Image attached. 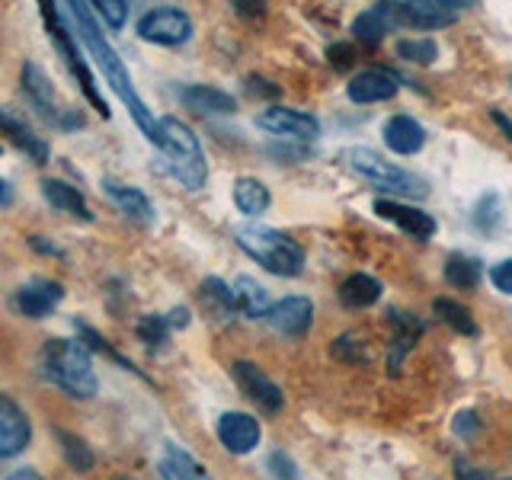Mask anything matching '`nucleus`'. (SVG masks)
<instances>
[{
    "label": "nucleus",
    "mask_w": 512,
    "mask_h": 480,
    "mask_svg": "<svg viewBox=\"0 0 512 480\" xmlns=\"http://www.w3.org/2000/svg\"><path fill=\"white\" fill-rule=\"evenodd\" d=\"M68 7H71V16H74V23H77L80 42L90 48L93 61L100 64L103 77L109 80V87L116 90V96L125 103V109L132 112L135 125L141 128L144 135H148V141H157V119L151 116V109L144 106L141 96L135 93V84H132V77H128L122 58L116 55V48L106 42L103 29H100V23H96V16H93L90 0H68Z\"/></svg>",
    "instance_id": "obj_1"
},
{
    "label": "nucleus",
    "mask_w": 512,
    "mask_h": 480,
    "mask_svg": "<svg viewBox=\"0 0 512 480\" xmlns=\"http://www.w3.org/2000/svg\"><path fill=\"white\" fill-rule=\"evenodd\" d=\"M157 148L164 151L167 157V167L170 173L180 180L186 189H202L208 180V164H205V154H202V144L199 138L192 135V128L183 125L180 119L164 116L157 119Z\"/></svg>",
    "instance_id": "obj_2"
},
{
    "label": "nucleus",
    "mask_w": 512,
    "mask_h": 480,
    "mask_svg": "<svg viewBox=\"0 0 512 480\" xmlns=\"http://www.w3.org/2000/svg\"><path fill=\"white\" fill-rule=\"evenodd\" d=\"M42 368L58 388L74 397H93L96 394V372L90 362V352L84 343L74 340H48L42 346Z\"/></svg>",
    "instance_id": "obj_3"
},
{
    "label": "nucleus",
    "mask_w": 512,
    "mask_h": 480,
    "mask_svg": "<svg viewBox=\"0 0 512 480\" xmlns=\"http://www.w3.org/2000/svg\"><path fill=\"white\" fill-rule=\"evenodd\" d=\"M237 244L247 250L260 266H266L276 276H301L304 269V250L295 237H288L276 228H260V224H247L237 228Z\"/></svg>",
    "instance_id": "obj_4"
},
{
    "label": "nucleus",
    "mask_w": 512,
    "mask_h": 480,
    "mask_svg": "<svg viewBox=\"0 0 512 480\" xmlns=\"http://www.w3.org/2000/svg\"><path fill=\"white\" fill-rule=\"evenodd\" d=\"M36 4H39V13H42V23H45V29H48V39H52V45L58 48L61 61L68 64V71L77 77V84H80V90H84V96L90 100V106L106 119V116H109V106H106V100H103V93L96 90V80H93V74H90V68H87L84 55H80L77 39L71 36V29L64 26L61 13H58V7H55V0H36Z\"/></svg>",
    "instance_id": "obj_5"
},
{
    "label": "nucleus",
    "mask_w": 512,
    "mask_h": 480,
    "mask_svg": "<svg viewBox=\"0 0 512 480\" xmlns=\"http://www.w3.org/2000/svg\"><path fill=\"white\" fill-rule=\"evenodd\" d=\"M343 164L352 173L365 176L368 183H375L378 189L404 192V196H426V183L423 180H416L413 173L394 167L391 160H384L372 148H349V151H343Z\"/></svg>",
    "instance_id": "obj_6"
},
{
    "label": "nucleus",
    "mask_w": 512,
    "mask_h": 480,
    "mask_svg": "<svg viewBox=\"0 0 512 480\" xmlns=\"http://www.w3.org/2000/svg\"><path fill=\"white\" fill-rule=\"evenodd\" d=\"M138 36L154 45H183L192 36V20L176 7H157L138 20Z\"/></svg>",
    "instance_id": "obj_7"
},
{
    "label": "nucleus",
    "mask_w": 512,
    "mask_h": 480,
    "mask_svg": "<svg viewBox=\"0 0 512 480\" xmlns=\"http://www.w3.org/2000/svg\"><path fill=\"white\" fill-rule=\"evenodd\" d=\"M231 375H234V381H237V388L244 391L253 404H260L266 413H279L282 410V404H285V397H282V391H279V384L276 381H269L266 375H263V368H256L253 362H234L231 365Z\"/></svg>",
    "instance_id": "obj_8"
},
{
    "label": "nucleus",
    "mask_w": 512,
    "mask_h": 480,
    "mask_svg": "<svg viewBox=\"0 0 512 480\" xmlns=\"http://www.w3.org/2000/svg\"><path fill=\"white\" fill-rule=\"evenodd\" d=\"M256 125L266 128L272 135H282V138H295V141H311L317 138L320 125L311 112H301V109H282V106H272L266 112L256 116Z\"/></svg>",
    "instance_id": "obj_9"
},
{
    "label": "nucleus",
    "mask_w": 512,
    "mask_h": 480,
    "mask_svg": "<svg viewBox=\"0 0 512 480\" xmlns=\"http://www.w3.org/2000/svg\"><path fill=\"white\" fill-rule=\"evenodd\" d=\"M32 439L29 416L20 410L13 397L0 394V458H16L26 452V445Z\"/></svg>",
    "instance_id": "obj_10"
},
{
    "label": "nucleus",
    "mask_w": 512,
    "mask_h": 480,
    "mask_svg": "<svg viewBox=\"0 0 512 480\" xmlns=\"http://www.w3.org/2000/svg\"><path fill=\"white\" fill-rule=\"evenodd\" d=\"M375 215L397 224L400 231H407L410 237L416 240H429L436 234V218L426 215L423 208H413V205H404V202H394V199H378L375 202Z\"/></svg>",
    "instance_id": "obj_11"
},
{
    "label": "nucleus",
    "mask_w": 512,
    "mask_h": 480,
    "mask_svg": "<svg viewBox=\"0 0 512 480\" xmlns=\"http://www.w3.org/2000/svg\"><path fill=\"white\" fill-rule=\"evenodd\" d=\"M263 320L272 330H279L285 336H301L304 330L311 327V320H314V304L308 298H301V295L282 298V301H276L263 314Z\"/></svg>",
    "instance_id": "obj_12"
},
{
    "label": "nucleus",
    "mask_w": 512,
    "mask_h": 480,
    "mask_svg": "<svg viewBox=\"0 0 512 480\" xmlns=\"http://www.w3.org/2000/svg\"><path fill=\"white\" fill-rule=\"evenodd\" d=\"M397 90H400L397 74L384 71V68H368V71L352 77L349 87H346L349 100L359 103V106H365V103H384V100H391Z\"/></svg>",
    "instance_id": "obj_13"
},
{
    "label": "nucleus",
    "mask_w": 512,
    "mask_h": 480,
    "mask_svg": "<svg viewBox=\"0 0 512 480\" xmlns=\"http://www.w3.org/2000/svg\"><path fill=\"white\" fill-rule=\"evenodd\" d=\"M218 439L231 455H250L260 445V423L250 413H224L218 420Z\"/></svg>",
    "instance_id": "obj_14"
},
{
    "label": "nucleus",
    "mask_w": 512,
    "mask_h": 480,
    "mask_svg": "<svg viewBox=\"0 0 512 480\" xmlns=\"http://www.w3.org/2000/svg\"><path fill=\"white\" fill-rule=\"evenodd\" d=\"M64 298V288L61 282H52V279H36L23 285L20 292H16V308H20L26 317L32 320H42L52 314Z\"/></svg>",
    "instance_id": "obj_15"
},
{
    "label": "nucleus",
    "mask_w": 512,
    "mask_h": 480,
    "mask_svg": "<svg viewBox=\"0 0 512 480\" xmlns=\"http://www.w3.org/2000/svg\"><path fill=\"white\" fill-rule=\"evenodd\" d=\"M0 135L10 138L16 148L26 151L32 160H36V164H45V160H48V144L36 132H32V125L10 106L0 109Z\"/></svg>",
    "instance_id": "obj_16"
},
{
    "label": "nucleus",
    "mask_w": 512,
    "mask_h": 480,
    "mask_svg": "<svg viewBox=\"0 0 512 480\" xmlns=\"http://www.w3.org/2000/svg\"><path fill=\"white\" fill-rule=\"evenodd\" d=\"M384 144L394 151V154H416V151H423V144H426V132H423V125L410 119V116H394L384 122Z\"/></svg>",
    "instance_id": "obj_17"
},
{
    "label": "nucleus",
    "mask_w": 512,
    "mask_h": 480,
    "mask_svg": "<svg viewBox=\"0 0 512 480\" xmlns=\"http://www.w3.org/2000/svg\"><path fill=\"white\" fill-rule=\"evenodd\" d=\"M180 100L192 109L202 112V116H228L237 109V100L231 93H224L218 87H205V84H192L180 93Z\"/></svg>",
    "instance_id": "obj_18"
},
{
    "label": "nucleus",
    "mask_w": 512,
    "mask_h": 480,
    "mask_svg": "<svg viewBox=\"0 0 512 480\" xmlns=\"http://www.w3.org/2000/svg\"><path fill=\"white\" fill-rule=\"evenodd\" d=\"M20 80H23V90L29 96V103L36 106L45 119H55L58 122V109H55V90L48 84L45 71L39 68L36 61H26L23 71H20Z\"/></svg>",
    "instance_id": "obj_19"
},
{
    "label": "nucleus",
    "mask_w": 512,
    "mask_h": 480,
    "mask_svg": "<svg viewBox=\"0 0 512 480\" xmlns=\"http://www.w3.org/2000/svg\"><path fill=\"white\" fill-rule=\"evenodd\" d=\"M103 189H106V196L119 205L122 215H128V218L138 221V224H151L154 221V205L148 202V196H144L141 189L122 186L116 180H103Z\"/></svg>",
    "instance_id": "obj_20"
},
{
    "label": "nucleus",
    "mask_w": 512,
    "mask_h": 480,
    "mask_svg": "<svg viewBox=\"0 0 512 480\" xmlns=\"http://www.w3.org/2000/svg\"><path fill=\"white\" fill-rule=\"evenodd\" d=\"M42 196L48 205H55L61 208V212H68L80 221H93V212H90V205L84 199V192H80L77 186L71 183H61V180H42Z\"/></svg>",
    "instance_id": "obj_21"
},
{
    "label": "nucleus",
    "mask_w": 512,
    "mask_h": 480,
    "mask_svg": "<svg viewBox=\"0 0 512 480\" xmlns=\"http://www.w3.org/2000/svg\"><path fill=\"white\" fill-rule=\"evenodd\" d=\"M394 26H391V20H388V13H384V7H381V0L372 7V10H365V13H359L356 16V23H352V36H356V42H362V45H368V48H375V45H381V39L388 36Z\"/></svg>",
    "instance_id": "obj_22"
},
{
    "label": "nucleus",
    "mask_w": 512,
    "mask_h": 480,
    "mask_svg": "<svg viewBox=\"0 0 512 480\" xmlns=\"http://www.w3.org/2000/svg\"><path fill=\"white\" fill-rule=\"evenodd\" d=\"M381 298V282L375 276H365V272H356L340 285V301L346 308H372V304Z\"/></svg>",
    "instance_id": "obj_23"
},
{
    "label": "nucleus",
    "mask_w": 512,
    "mask_h": 480,
    "mask_svg": "<svg viewBox=\"0 0 512 480\" xmlns=\"http://www.w3.org/2000/svg\"><path fill=\"white\" fill-rule=\"evenodd\" d=\"M160 474H164V480H212L196 458L176 445H167V455L160 461Z\"/></svg>",
    "instance_id": "obj_24"
},
{
    "label": "nucleus",
    "mask_w": 512,
    "mask_h": 480,
    "mask_svg": "<svg viewBox=\"0 0 512 480\" xmlns=\"http://www.w3.org/2000/svg\"><path fill=\"white\" fill-rule=\"evenodd\" d=\"M234 202H237V208L244 215L256 218V215H263L266 208H269L272 196H269L266 183L253 180V176H240V180L234 183Z\"/></svg>",
    "instance_id": "obj_25"
},
{
    "label": "nucleus",
    "mask_w": 512,
    "mask_h": 480,
    "mask_svg": "<svg viewBox=\"0 0 512 480\" xmlns=\"http://www.w3.org/2000/svg\"><path fill=\"white\" fill-rule=\"evenodd\" d=\"M391 324L397 327V333H394V349L388 356V368H391V372H397L400 362H404V356L410 352V346L416 343V336L423 333V324H420V320H413L410 314H400V311L391 314Z\"/></svg>",
    "instance_id": "obj_26"
},
{
    "label": "nucleus",
    "mask_w": 512,
    "mask_h": 480,
    "mask_svg": "<svg viewBox=\"0 0 512 480\" xmlns=\"http://www.w3.org/2000/svg\"><path fill=\"white\" fill-rule=\"evenodd\" d=\"M234 301H237V311H244L247 317H260L272 308L269 304V295H266V288L260 282H253L250 276H240L234 285Z\"/></svg>",
    "instance_id": "obj_27"
},
{
    "label": "nucleus",
    "mask_w": 512,
    "mask_h": 480,
    "mask_svg": "<svg viewBox=\"0 0 512 480\" xmlns=\"http://www.w3.org/2000/svg\"><path fill=\"white\" fill-rule=\"evenodd\" d=\"M445 282L452 285V288H461V292H468V288H477L480 282V263L471 260V256H448V263H445Z\"/></svg>",
    "instance_id": "obj_28"
},
{
    "label": "nucleus",
    "mask_w": 512,
    "mask_h": 480,
    "mask_svg": "<svg viewBox=\"0 0 512 480\" xmlns=\"http://www.w3.org/2000/svg\"><path fill=\"white\" fill-rule=\"evenodd\" d=\"M432 311H436L455 333H464V336H474L477 333L471 311L464 308L461 301H455V298H436V301H432Z\"/></svg>",
    "instance_id": "obj_29"
},
{
    "label": "nucleus",
    "mask_w": 512,
    "mask_h": 480,
    "mask_svg": "<svg viewBox=\"0 0 512 480\" xmlns=\"http://www.w3.org/2000/svg\"><path fill=\"white\" fill-rule=\"evenodd\" d=\"M55 436H58V442H61V452H64V461L71 464L74 471H90L93 468V452H90V445L80 439V436H74V432H68V429H55Z\"/></svg>",
    "instance_id": "obj_30"
},
{
    "label": "nucleus",
    "mask_w": 512,
    "mask_h": 480,
    "mask_svg": "<svg viewBox=\"0 0 512 480\" xmlns=\"http://www.w3.org/2000/svg\"><path fill=\"white\" fill-rule=\"evenodd\" d=\"M202 301L205 308L212 314H221V317H231L237 311V301H234V288H228L221 279H205L202 282Z\"/></svg>",
    "instance_id": "obj_31"
},
{
    "label": "nucleus",
    "mask_w": 512,
    "mask_h": 480,
    "mask_svg": "<svg viewBox=\"0 0 512 480\" xmlns=\"http://www.w3.org/2000/svg\"><path fill=\"white\" fill-rule=\"evenodd\" d=\"M394 52L400 61H410V64H432L439 55V48L432 39H400L394 45Z\"/></svg>",
    "instance_id": "obj_32"
},
{
    "label": "nucleus",
    "mask_w": 512,
    "mask_h": 480,
    "mask_svg": "<svg viewBox=\"0 0 512 480\" xmlns=\"http://www.w3.org/2000/svg\"><path fill=\"white\" fill-rule=\"evenodd\" d=\"M170 320L167 317H160V314H148V317H141L138 320V336L148 346H160V343H167V333H170Z\"/></svg>",
    "instance_id": "obj_33"
},
{
    "label": "nucleus",
    "mask_w": 512,
    "mask_h": 480,
    "mask_svg": "<svg viewBox=\"0 0 512 480\" xmlns=\"http://www.w3.org/2000/svg\"><path fill=\"white\" fill-rule=\"evenodd\" d=\"M93 13L100 16V20L109 26V29H122L125 20H128V4L125 0H90Z\"/></svg>",
    "instance_id": "obj_34"
},
{
    "label": "nucleus",
    "mask_w": 512,
    "mask_h": 480,
    "mask_svg": "<svg viewBox=\"0 0 512 480\" xmlns=\"http://www.w3.org/2000/svg\"><path fill=\"white\" fill-rule=\"evenodd\" d=\"M74 327H77V333H80V336H84V340H87V346H90V349H96V352H103V356H109L112 362H119L122 368H128V372H135V365H132V362H128V359H122V356H119V352H116V349H112V346H109V343L103 340V336H100V333H96V330H93V327H87V324H80V320H77V324H74Z\"/></svg>",
    "instance_id": "obj_35"
},
{
    "label": "nucleus",
    "mask_w": 512,
    "mask_h": 480,
    "mask_svg": "<svg viewBox=\"0 0 512 480\" xmlns=\"http://www.w3.org/2000/svg\"><path fill=\"white\" fill-rule=\"evenodd\" d=\"M327 61H330L333 71H349L352 61H356V48H352L349 42H333L327 48Z\"/></svg>",
    "instance_id": "obj_36"
},
{
    "label": "nucleus",
    "mask_w": 512,
    "mask_h": 480,
    "mask_svg": "<svg viewBox=\"0 0 512 480\" xmlns=\"http://www.w3.org/2000/svg\"><path fill=\"white\" fill-rule=\"evenodd\" d=\"M333 356L343 362H362V359H368V352H362V346L352 340V336H343V340L333 343Z\"/></svg>",
    "instance_id": "obj_37"
},
{
    "label": "nucleus",
    "mask_w": 512,
    "mask_h": 480,
    "mask_svg": "<svg viewBox=\"0 0 512 480\" xmlns=\"http://www.w3.org/2000/svg\"><path fill=\"white\" fill-rule=\"evenodd\" d=\"M269 471L276 474V480H295V477H298L292 458H288L285 452H272V455H269Z\"/></svg>",
    "instance_id": "obj_38"
},
{
    "label": "nucleus",
    "mask_w": 512,
    "mask_h": 480,
    "mask_svg": "<svg viewBox=\"0 0 512 480\" xmlns=\"http://www.w3.org/2000/svg\"><path fill=\"white\" fill-rule=\"evenodd\" d=\"M490 279H493V285L500 288L503 295H512V260L496 263V266L490 269Z\"/></svg>",
    "instance_id": "obj_39"
},
{
    "label": "nucleus",
    "mask_w": 512,
    "mask_h": 480,
    "mask_svg": "<svg viewBox=\"0 0 512 480\" xmlns=\"http://www.w3.org/2000/svg\"><path fill=\"white\" fill-rule=\"evenodd\" d=\"M247 87H250V96H266V100H279V93H282L272 80H263V77H250Z\"/></svg>",
    "instance_id": "obj_40"
},
{
    "label": "nucleus",
    "mask_w": 512,
    "mask_h": 480,
    "mask_svg": "<svg viewBox=\"0 0 512 480\" xmlns=\"http://www.w3.org/2000/svg\"><path fill=\"white\" fill-rule=\"evenodd\" d=\"M455 432H458L461 439H471L474 432H477V413L474 410H461L455 416Z\"/></svg>",
    "instance_id": "obj_41"
},
{
    "label": "nucleus",
    "mask_w": 512,
    "mask_h": 480,
    "mask_svg": "<svg viewBox=\"0 0 512 480\" xmlns=\"http://www.w3.org/2000/svg\"><path fill=\"white\" fill-rule=\"evenodd\" d=\"M455 480H490L484 471L480 468H474L471 461H464V458H458L455 461Z\"/></svg>",
    "instance_id": "obj_42"
},
{
    "label": "nucleus",
    "mask_w": 512,
    "mask_h": 480,
    "mask_svg": "<svg viewBox=\"0 0 512 480\" xmlns=\"http://www.w3.org/2000/svg\"><path fill=\"white\" fill-rule=\"evenodd\" d=\"M231 4L240 16H247V20H253V16H260L266 10V0H231Z\"/></svg>",
    "instance_id": "obj_43"
},
{
    "label": "nucleus",
    "mask_w": 512,
    "mask_h": 480,
    "mask_svg": "<svg viewBox=\"0 0 512 480\" xmlns=\"http://www.w3.org/2000/svg\"><path fill=\"white\" fill-rule=\"evenodd\" d=\"M490 116H493V122H496V128L512 141V119L506 116V112H500V109H490Z\"/></svg>",
    "instance_id": "obj_44"
},
{
    "label": "nucleus",
    "mask_w": 512,
    "mask_h": 480,
    "mask_svg": "<svg viewBox=\"0 0 512 480\" xmlns=\"http://www.w3.org/2000/svg\"><path fill=\"white\" fill-rule=\"evenodd\" d=\"M167 320H170V327L176 330V327H186L189 324V311L186 308H173L170 314H167Z\"/></svg>",
    "instance_id": "obj_45"
},
{
    "label": "nucleus",
    "mask_w": 512,
    "mask_h": 480,
    "mask_svg": "<svg viewBox=\"0 0 512 480\" xmlns=\"http://www.w3.org/2000/svg\"><path fill=\"white\" fill-rule=\"evenodd\" d=\"M432 4H439V7H474V4H480V0H432Z\"/></svg>",
    "instance_id": "obj_46"
},
{
    "label": "nucleus",
    "mask_w": 512,
    "mask_h": 480,
    "mask_svg": "<svg viewBox=\"0 0 512 480\" xmlns=\"http://www.w3.org/2000/svg\"><path fill=\"white\" fill-rule=\"evenodd\" d=\"M7 480H45V477H42V474H36L32 468H23V471H13Z\"/></svg>",
    "instance_id": "obj_47"
},
{
    "label": "nucleus",
    "mask_w": 512,
    "mask_h": 480,
    "mask_svg": "<svg viewBox=\"0 0 512 480\" xmlns=\"http://www.w3.org/2000/svg\"><path fill=\"white\" fill-rule=\"evenodd\" d=\"M10 202V186H7V180H0V205H7Z\"/></svg>",
    "instance_id": "obj_48"
}]
</instances>
